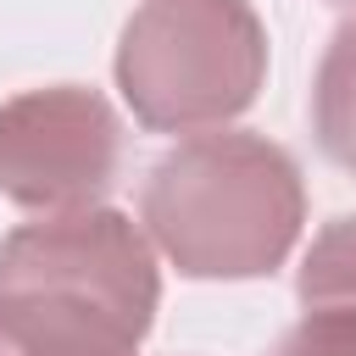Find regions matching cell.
<instances>
[{
	"label": "cell",
	"mask_w": 356,
	"mask_h": 356,
	"mask_svg": "<svg viewBox=\"0 0 356 356\" xmlns=\"http://www.w3.org/2000/svg\"><path fill=\"white\" fill-rule=\"evenodd\" d=\"M156 306V250L111 206L56 211L0 239V356H134Z\"/></svg>",
	"instance_id": "1"
},
{
	"label": "cell",
	"mask_w": 356,
	"mask_h": 356,
	"mask_svg": "<svg viewBox=\"0 0 356 356\" xmlns=\"http://www.w3.org/2000/svg\"><path fill=\"white\" fill-rule=\"evenodd\" d=\"M139 217L184 278H267L300 239L306 184L261 134H200L150 167Z\"/></svg>",
	"instance_id": "2"
},
{
	"label": "cell",
	"mask_w": 356,
	"mask_h": 356,
	"mask_svg": "<svg viewBox=\"0 0 356 356\" xmlns=\"http://www.w3.org/2000/svg\"><path fill=\"white\" fill-rule=\"evenodd\" d=\"M267 83V28L250 0H139L117 39V89L150 134L222 128Z\"/></svg>",
	"instance_id": "3"
},
{
	"label": "cell",
	"mask_w": 356,
	"mask_h": 356,
	"mask_svg": "<svg viewBox=\"0 0 356 356\" xmlns=\"http://www.w3.org/2000/svg\"><path fill=\"white\" fill-rule=\"evenodd\" d=\"M122 167V122L100 89L50 83L0 100V195L28 211H83Z\"/></svg>",
	"instance_id": "4"
},
{
	"label": "cell",
	"mask_w": 356,
	"mask_h": 356,
	"mask_svg": "<svg viewBox=\"0 0 356 356\" xmlns=\"http://www.w3.org/2000/svg\"><path fill=\"white\" fill-rule=\"evenodd\" d=\"M312 128L334 167L356 172V17L334 28L317 83H312Z\"/></svg>",
	"instance_id": "5"
},
{
	"label": "cell",
	"mask_w": 356,
	"mask_h": 356,
	"mask_svg": "<svg viewBox=\"0 0 356 356\" xmlns=\"http://www.w3.org/2000/svg\"><path fill=\"white\" fill-rule=\"evenodd\" d=\"M295 289H300V306L306 312H323V306L356 312V217H334L312 239Z\"/></svg>",
	"instance_id": "6"
},
{
	"label": "cell",
	"mask_w": 356,
	"mask_h": 356,
	"mask_svg": "<svg viewBox=\"0 0 356 356\" xmlns=\"http://www.w3.org/2000/svg\"><path fill=\"white\" fill-rule=\"evenodd\" d=\"M273 356H356V312H339V306H323V312H306Z\"/></svg>",
	"instance_id": "7"
}]
</instances>
